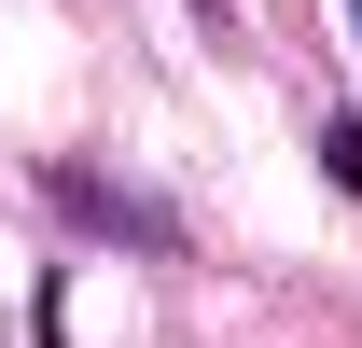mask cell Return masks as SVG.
Instances as JSON below:
<instances>
[{"label": "cell", "mask_w": 362, "mask_h": 348, "mask_svg": "<svg viewBox=\"0 0 362 348\" xmlns=\"http://www.w3.org/2000/svg\"><path fill=\"white\" fill-rule=\"evenodd\" d=\"M349 28H362V0H349Z\"/></svg>", "instance_id": "cell-3"}, {"label": "cell", "mask_w": 362, "mask_h": 348, "mask_svg": "<svg viewBox=\"0 0 362 348\" xmlns=\"http://www.w3.org/2000/svg\"><path fill=\"white\" fill-rule=\"evenodd\" d=\"M42 195H56V223H84L98 251H139V265H181V251H195V223H181L168 195L112 181L98 153H42Z\"/></svg>", "instance_id": "cell-1"}, {"label": "cell", "mask_w": 362, "mask_h": 348, "mask_svg": "<svg viewBox=\"0 0 362 348\" xmlns=\"http://www.w3.org/2000/svg\"><path fill=\"white\" fill-rule=\"evenodd\" d=\"M320 181H334V195H362V112H334V126H320Z\"/></svg>", "instance_id": "cell-2"}]
</instances>
